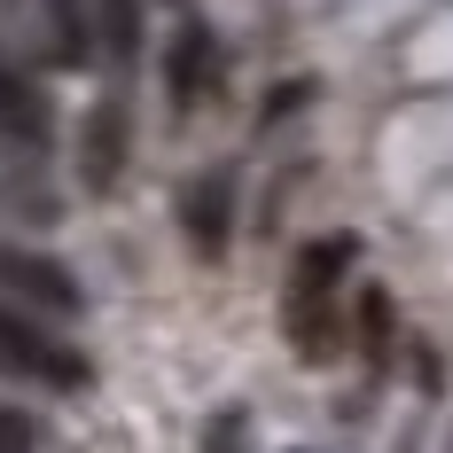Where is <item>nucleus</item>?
Returning <instances> with one entry per match:
<instances>
[{
    "label": "nucleus",
    "mask_w": 453,
    "mask_h": 453,
    "mask_svg": "<svg viewBox=\"0 0 453 453\" xmlns=\"http://www.w3.org/2000/svg\"><path fill=\"white\" fill-rule=\"evenodd\" d=\"M352 336H360L367 367H383V352H391V289H375V281H367L360 297H352Z\"/></svg>",
    "instance_id": "obj_10"
},
{
    "label": "nucleus",
    "mask_w": 453,
    "mask_h": 453,
    "mask_svg": "<svg viewBox=\"0 0 453 453\" xmlns=\"http://www.w3.org/2000/svg\"><path fill=\"white\" fill-rule=\"evenodd\" d=\"M0 134L16 141V149H47L55 141V110H47L40 71L24 55H8V47H0Z\"/></svg>",
    "instance_id": "obj_5"
},
{
    "label": "nucleus",
    "mask_w": 453,
    "mask_h": 453,
    "mask_svg": "<svg viewBox=\"0 0 453 453\" xmlns=\"http://www.w3.org/2000/svg\"><path fill=\"white\" fill-rule=\"evenodd\" d=\"M0 375H24V383H40V391H87L94 360L71 336H55L40 313L0 305Z\"/></svg>",
    "instance_id": "obj_2"
},
{
    "label": "nucleus",
    "mask_w": 453,
    "mask_h": 453,
    "mask_svg": "<svg viewBox=\"0 0 453 453\" xmlns=\"http://www.w3.org/2000/svg\"><path fill=\"white\" fill-rule=\"evenodd\" d=\"M102 55L118 79L141 63V0H102Z\"/></svg>",
    "instance_id": "obj_9"
},
{
    "label": "nucleus",
    "mask_w": 453,
    "mask_h": 453,
    "mask_svg": "<svg viewBox=\"0 0 453 453\" xmlns=\"http://www.w3.org/2000/svg\"><path fill=\"white\" fill-rule=\"evenodd\" d=\"M180 226L196 242V258H226V234H234V180L226 173H196L180 196Z\"/></svg>",
    "instance_id": "obj_7"
},
{
    "label": "nucleus",
    "mask_w": 453,
    "mask_h": 453,
    "mask_svg": "<svg viewBox=\"0 0 453 453\" xmlns=\"http://www.w3.org/2000/svg\"><path fill=\"white\" fill-rule=\"evenodd\" d=\"M0 305H24V313H47V320H71L87 313V289L79 273L47 250H24V242H0Z\"/></svg>",
    "instance_id": "obj_3"
},
{
    "label": "nucleus",
    "mask_w": 453,
    "mask_h": 453,
    "mask_svg": "<svg viewBox=\"0 0 453 453\" xmlns=\"http://www.w3.org/2000/svg\"><path fill=\"white\" fill-rule=\"evenodd\" d=\"M126 157H134V110H126V94H102L87 118V141H79V180L94 196H118Z\"/></svg>",
    "instance_id": "obj_4"
},
{
    "label": "nucleus",
    "mask_w": 453,
    "mask_h": 453,
    "mask_svg": "<svg viewBox=\"0 0 453 453\" xmlns=\"http://www.w3.org/2000/svg\"><path fill=\"white\" fill-rule=\"evenodd\" d=\"M0 453H40V430H32V414L0 407Z\"/></svg>",
    "instance_id": "obj_11"
},
{
    "label": "nucleus",
    "mask_w": 453,
    "mask_h": 453,
    "mask_svg": "<svg viewBox=\"0 0 453 453\" xmlns=\"http://www.w3.org/2000/svg\"><path fill=\"white\" fill-rule=\"evenodd\" d=\"M219 79V40H211V24H180V40L165 47V94H173V110H203V94Z\"/></svg>",
    "instance_id": "obj_6"
},
{
    "label": "nucleus",
    "mask_w": 453,
    "mask_h": 453,
    "mask_svg": "<svg viewBox=\"0 0 453 453\" xmlns=\"http://www.w3.org/2000/svg\"><path fill=\"white\" fill-rule=\"evenodd\" d=\"M352 258L360 242L352 234H313L297 258H289V289H281V336L305 367H328L344 344V320H352Z\"/></svg>",
    "instance_id": "obj_1"
},
{
    "label": "nucleus",
    "mask_w": 453,
    "mask_h": 453,
    "mask_svg": "<svg viewBox=\"0 0 453 453\" xmlns=\"http://www.w3.org/2000/svg\"><path fill=\"white\" fill-rule=\"evenodd\" d=\"M32 16H40V32H47V63L55 71H79L94 55V32H87V0H32Z\"/></svg>",
    "instance_id": "obj_8"
}]
</instances>
